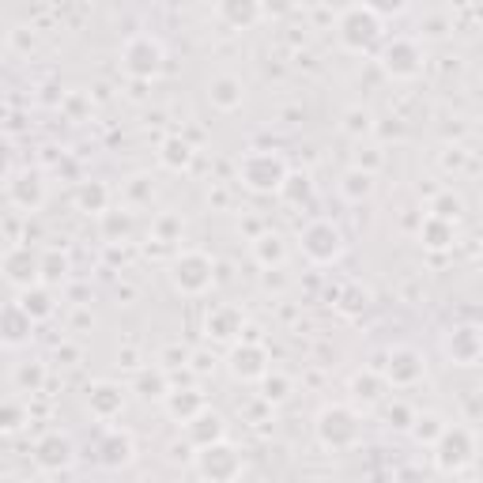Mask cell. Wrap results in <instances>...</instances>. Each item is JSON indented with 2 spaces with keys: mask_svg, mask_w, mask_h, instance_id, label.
<instances>
[{
  "mask_svg": "<svg viewBox=\"0 0 483 483\" xmlns=\"http://www.w3.org/2000/svg\"><path fill=\"white\" fill-rule=\"evenodd\" d=\"M314 430L325 450H352L362 438V416L352 404H329V408H321Z\"/></svg>",
  "mask_w": 483,
  "mask_h": 483,
  "instance_id": "obj_1",
  "label": "cell"
},
{
  "mask_svg": "<svg viewBox=\"0 0 483 483\" xmlns=\"http://www.w3.org/2000/svg\"><path fill=\"white\" fill-rule=\"evenodd\" d=\"M238 182L253 193H280L287 182V163L275 151H246L238 159Z\"/></svg>",
  "mask_w": 483,
  "mask_h": 483,
  "instance_id": "obj_2",
  "label": "cell"
},
{
  "mask_svg": "<svg viewBox=\"0 0 483 483\" xmlns=\"http://www.w3.org/2000/svg\"><path fill=\"white\" fill-rule=\"evenodd\" d=\"M170 280H174L182 295H204V291L216 284V261L200 250H185L174 257V265H170Z\"/></svg>",
  "mask_w": 483,
  "mask_h": 483,
  "instance_id": "obj_3",
  "label": "cell"
},
{
  "mask_svg": "<svg viewBox=\"0 0 483 483\" xmlns=\"http://www.w3.org/2000/svg\"><path fill=\"white\" fill-rule=\"evenodd\" d=\"M377 38H382V15H377V8L355 4L340 15V42L348 49H355V54L377 46Z\"/></svg>",
  "mask_w": 483,
  "mask_h": 483,
  "instance_id": "obj_4",
  "label": "cell"
},
{
  "mask_svg": "<svg viewBox=\"0 0 483 483\" xmlns=\"http://www.w3.org/2000/svg\"><path fill=\"white\" fill-rule=\"evenodd\" d=\"M197 472L204 483H234L242 476V450L231 442H212L197 450Z\"/></svg>",
  "mask_w": 483,
  "mask_h": 483,
  "instance_id": "obj_5",
  "label": "cell"
},
{
  "mask_svg": "<svg viewBox=\"0 0 483 483\" xmlns=\"http://www.w3.org/2000/svg\"><path fill=\"white\" fill-rule=\"evenodd\" d=\"M302 253L309 257L314 265H333L336 257L343 253V231L336 227L333 219H314V223H306L302 234Z\"/></svg>",
  "mask_w": 483,
  "mask_h": 483,
  "instance_id": "obj_6",
  "label": "cell"
},
{
  "mask_svg": "<svg viewBox=\"0 0 483 483\" xmlns=\"http://www.w3.org/2000/svg\"><path fill=\"white\" fill-rule=\"evenodd\" d=\"M163 57H166L163 46H159V38H151V34H132V38L121 46V68L136 80H151L163 68Z\"/></svg>",
  "mask_w": 483,
  "mask_h": 483,
  "instance_id": "obj_7",
  "label": "cell"
},
{
  "mask_svg": "<svg viewBox=\"0 0 483 483\" xmlns=\"http://www.w3.org/2000/svg\"><path fill=\"white\" fill-rule=\"evenodd\" d=\"M472 453H476V442H472V430L464 427H445L435 442V464L442 472H461L472 461Z\"/></svg>",
  "mask_w": 483,
  "mask_h": 483,
  "instance_id": "obj_8",
  "label": "cell"
},
{
  "mask_svg": "<svg viewBox=\"0 0 483 483\" xmlns=\"http://www.w3.org/2000/svg\"><path fill=\"white\" fill-rule=\"evenodd\" d=\"M382 68L396 80H411L423 68V49L416 38H393L382 46Z\"/></svg>",
  "mask_w": 483,
  "mask_h": 483,
  "instance_id": "obj_9",
  "label": "cell"
},
{
  "mask_svg": "<svg viewBox=\"0 0 483 483\" xmlns=\"http://www.w3.org/2000/svg\"><path fill=\"white\" fill-rule=\"evenodd\" d=\"M227 367H231V374L238 377V382H261V377L268 374V352L261 348V343L242 340V343L231 348Z\"/></svg>",
  "mask_w": 483,
  "mask_h": 483,
  "instance_id": "obj_10",
  "label": "cell"
},
{
  "mask_svg": "<svg viewBox=\"0 0 483 483\" xmlns=\"http://www.w3.org/2000/svg\"><path fill=\"white\" fill-rule=\"evenodd\" d=\"M423 370H427V362H423V355L416 348H393L389 359H386V374L382 377L389 386H416L423 377Z\"/></svg>",
  "mask_w": 483,
  "mask_h": 483,
  "instance_id": "obj_11",
  "label": "cell"
},
{
  "mask_svg": "<svg viewBox=\"0 0 483 483\" xmlns=\"http://www.w3.org/2000/svg\"><path fill=\"white\" fill-rule=\"evenodd\" d=\"M8 200L15 204V208H23V212H38L42 204H46V182H42V174H34V170H20V174H12Z\"/></svg>",
  "mask_w": 483,
  "mask_h": 483,
  "instance_id": "obj_12",
  "label": "cell"
},
{
  "mask_svg": "<svg viewBox=\"0 0 483 483\" xmlns=\"http://www.w3.org/2000/svg\"><path fill=\"white\" fill-rule=\"evenodd\" d=\"M445 355H450L457 367H476L483 355V336L476 325H457V329L445 336Z\"/></svg>",
  "mask_w": 483,
  "mask_h": 483,
  "instance_id": "obj_13",
  "label": "cell"
},
{
  "mask_svg": "<svg viewBox=\"0 0 483 483\" xmlns=\"http://www.w3.org/2000/svg\"><path fill=\"white\" fill-rule=\"evenodd\" d=\"M34 461L42 464V469H49V472H61V469H68L72 464V442H68L64 435H42L38 438V445H34Z\"/></svg>",
  "mask_w": 483,
  "mask_h": 483,
  "instance_id": "obj_14",
  "label": "cell"
},
{
  "mask_svg": "<svg viewBox=\"0 0 483 483\" xmlns=\"http://www.w3.org/2000/svg\"><path fill=\"white\" fill-rule=\"evenodd\" d=\"M223 430H227V423H223L219 411L204 408V411H197V416L185 423V438L193 442L197 450H204V445H212V442H223Z\"/></svg>",
  "mask_w": 483,
  "mask_h": 483,
  "instance_id": "obj_15",
  "label": "cell"
},
{
  "mask_svg": "<svg viewBox=\"0 0 483 483\" xmlns=\"http://www.w3.org/2000/svg\"><path fill=\"white\" fill-rule=\"evenodd\" d=\"M30 329H34V321L20 309V302L0 306V343H8V348H20V343L30 340Z\"/></svg>",
  "mask_w": 483,
  "mask_h": 483,
  "instance_id": "obj_16",
  "label": "cell"
},
{
  "mask_svg": "<svg viewBox=\"0 0 483 483\" xmlns=\"http://www.w3.org/2000/svg\"><path fill=\"white\" fill-rule=\"evenodd\" d=\"M0 268H4L8 280L20 284L23 291L38 284V257L30 253V246H15V250L4 257V265H0Z\"/></svg>",
  "mask_w": 483,
  "mask_h": 483,
  "instance_id": "obj_17",
  "label": "cell"
},
{
  "mask_svg": "<svg viewBox=\"0 0 483 483\" xmlns=\"http://www.w3.org/2000/svg\"><path fill=\"white\" fill-rule=\"evenodd\" d=\"M88 408L95 419H114V416H121V408H125V393L114 382H98L88 389Z\"/></svg>",
  "mask_w": 483,
  "mask_h": 483,
  "instance_id": "obj_18",
  "label": "cell"
},
{
  "mask_svg": "<svg viewBox=\"0 0 483 483\" xmlns=\"http://www.w3.org/2000/svg\"><path fill=\"white\" fill-rule=\"evenodd\" d=\"M208 340H234L242 336V309L238 306H212L208 321H204Z\"/></svg>",
  "mask_w": 483,
  "mask_h": 483,
  "instance_id": "obj_19",
  "label": "cell"
},
{
  "mask_svg": "<svg viewBox=\"0 0 483 483\" xmlns=\"http://www.w3.org/2000/svg\"><path fill=\"white\" fill-rule=\"evenodd\" d=\"M98 461L106 464V469H121V464L132 461V438L125 430H106V435L98 438Z\"/></svg>",
  "mask_w": 483,
  "mask_h": 483,
  "instance_id": "obj_20",
  "label": "cell"
},
{
  "mask_svg": "<svg viewBox=\"0 0 483 483\" xmlns=\"http://www.w3.org/2000/svg\"><path fill=\"white\" fill-rule=\"evenodd\" d=\"M163 404L170 411V419H178V423H189L197 416V411H204V393L200 389H170L163 396Z\"/></svg>",
  "mask_w": 483,
  "mask_h": 483,
  "instance_id": "obj_21",
  "label": "cell"
},
{
  "mask_svg": "<svg viewBox=\"0 0 483 483\" xmlns=\"http://www.w3.org/2000/svg\"><path fill=\"white\" fill-rule=\"evenodd\" d=\"M242 80H234V76H216L212 83H208V102L216 110H223V114H231V110H238L242 106Z\"/></svg>",
  "mask_w": 483,
  "mask_h": 483,
  "instance_id": "obj_22",
  "label": "cell"
},
{
  "mask_svg": "<svg viewBox=\"0 0 483 483\" xmlns=\"http://www.w3.org/2000/svg\"><path fill=\"white\" fill-rule=\"evenodd\" d=\"M253 257H257V265H261V268H280L284 257H287V242L275 231L257 234L253 238Z\"/></svg>",
  "mask_w": 483,
  "mask_h": 483,
  "instance_id": "obj_23",
  "label": "cell"
},
{
  "mask_svg": "<svg viewBox=\"0 0 483 483\" xmlns=\"http://www.w3.org/2000/svg\"><path fill=\"white\" fill-rule=\"evenodd\" d=\"M352 396L355 404H377L386 396V377L374 374V370H362L352 377Z\"/></svg>",
  "mask_w": 483,
  "mask_h": 483,
  "instance_id": "obj_24",
  "label": "cell"
},
{
  "mask_svg": "<svg viewBox=\"0 0 483 483\" xmlns=\"http://www.w3.org/2000/svg\"><path fill=\"white\" fill-rule=\"evenodd\" d=\"M419 242H423L427 250H450V246H453V223L427 216V219L419 223Z\"/></svg>",
  "mask_w": 483,
  "mask_h": 483,
  "instance_id": "obj_25",
  "label": "cell"
},
{
  "mask_svg": "<svg viewBox=\"0 0 483 483\" xmlns=\"http://www.w3.org/2000/svg\"><path fill=\"white\" fill-rule=\"evenodd\" d=\"M340 193H343V200H352V204H359V200H367L370 193H374V174L370 170H348V174L340 178Z\"/></svg>",
  "mask_w": 483,
  "mask_h": 483,
  "instance_id": "obj_26",
  "label": "cell"
},
{
  "mask_svg": "<svg viewBox=\"0 0 483 483\" xmlns=\"http://www.w3.org/2000/svg\"><path fill=\"white\" fill-rule=\"evenodd\" d=\"M20 309H23L30 321H42V318L54 314V299H49V291H46V287L34 284V287H27L23 295H20Z\"/></svg>",
  "mask_w": 483,
  "mask_h": 483,
  "instance_id": "obj_27",
  "label": "cell"
},
{
  "mask_svg": "<svg viewBox=\"0 0 483 483\" xmlns=\"http://www.w3.org/2000/svg\"><path fill=\"white\" fill-rule=\"evenodd\" d=\"M76 200H80V208L83 212H95V216H102L110 208V189L102 185V182H80V193H76Z\"/></svg>",
  "mask_w": 483,
  "mask_h": 483,
  "instance_id": "obj_28",
  "label": "cell"
},
{
  "mask_svg": "<svg viewBox=\"0 0 483 483\" xmlns=\"http://www.w3.org/2000/svg\"><path fill=\"white\" fill-rule=\"evenodd\" d=\"M159 159L170 170H185L189 163H193V148H189V140H182V136H166L163 148H159Z\"/></svg>",
  "mask_w": 483,
  "mask_h": 483,
  "instance_id": "obj_29",
  "label": "cell"
},
{
  "mask_svg": "<svg viewBox=\"0 0 483 483\" xmlns=\"http://www.w3.org/2000/svg\"><path fill=\"white\" fill-rule=\"evenodd\" d=\"M219 15H223V20H227L231 27H250V23L261 20V8L250 4V0H223Z\"/></svg>",
  "mask_w": 483,
  "mask_h": 483,
  "instance_id": "obj_30",
  "label": "cell"
},
{
  "mask_svg": "<svg viewBox=\"0 0 483 483\" xmlns=\"http://www.w3.org/2000/svg\"><path fill=\"white\" fill-rule=\"evenodd\" d=\"M151 242H163V246H174L182 242V216L174 212H159L151 219Z\"/></svg>",
  "mask_w": 483,
  "mask_h": 483,
  "instance_id": "obj_31",
  "label": "cell"
},
{
  "mask_svg": "<svg viewBox=\"0 0 483 483\" xmlns=\"http://www.w3.org/2000/svg\"><path fill=\"white\" fill-rule=\"evenodd\" d=\"M64 275H68V257L61 250H46L38 257V280L42 284H61Z\"/></svg>",
  "mask_w": 483,
  "mask_h": 483,
  "instance_id": "obj_32",
  "label": "cell"
},
{
  "mask_svg": "<svg viewBox=\"0 0 483 483\" xmlns=\"http://www.w3.org/2000/svg\"><path fill=\"white\" fill-rule=\"evenodd\" d=\"M408 430H411V438H416V442H427V445H435V442H438V435L445 430V423L435 416V411H427V416H411Z\"/></svg>",
  "mask_w": 483,
  "mask_h": 483,
  "instance_id": "obj_33",
  "label": "cell"
},
{
  "mask_svg": "<svg viewBox=\"0 0 483 483\" xmlns=\"http://www.w3.org/2000/svg\"><path fill=\"white\" fill-rule=\"evenodd\" d=\"M15 386L38 393L46 386V367L42 362H20V367H15Z\"/></svg>",
  "mask_w": 483,
  "mask_h": 483,
  "instance_id": "obj_34",
  "label": "cell"
},
{
  "mask_svg": "<svg viewBox=\"0 0 483 483\" xmlns=\"http://www.w3.org/2000/svg\"><path fill=\"white\" fill-rule=\"evenodd\" d=\"M136 393H140V396H166L170 393L166 374L163 370H144L140 377H136Z\"/></svg>",
  "mask_w": 483,
  "mask_h": 483,
  "instance_id": "obj_35",
  "label": "cell"
},
{
  "mask_svg": "<svg viewBox=\"0 0 483 483\" xmlns=\"http://www.w3.org/2000/svg\"><path fill=\"white\" fill-rule=\"evenodd\" d=\"M370 129H374V117H370V110L352 106L348 114H343V132H348V136H367Z\"/></svg>",
  "mask_w": 483,
  "mask_h": 483,
  "instance_id": "obj_36",
  "label": "cell"
},
{
  "mask_svg": "<svg viewBox=\"0 0 483 483\" xmlns=\"http://www.w3.org/2000/svg\"><path fill=\"white\" fill-rule=\"evenodd\" d=\"M102 231H106V238H110V242L129 238V231H132L129 212H102Z\"/></svg>",
  "mask_w": 483,
  "mask_h": 483,
  "instance_id": "obj_37",
  "label": "cell"
},
{
  "mask_svg": "<svg viewBox=\"0 0 483 483\" xmlns=\"http://www.w3.org/2000/svg\"><path fill=\"white\" fill-rule=\"evenodd\" d=\"M461 208H464L461 197H453V193H438L435 204H430V216H435V219H445V223H453V219L461 216Z\"/></svg>",
  "mask_w": 483,
  "mask_h": 483,
  "instance_id": "obj_38",
  "label": "cell"
},
{
  "mask_svg": "<svg viewBox=\"0 0 483 483\" xmlns=\"http://www.w3.org/2000/svg\"><path fill=\"white\" fill-rule=\"evenodd\" d=\"M261 382H265V396H268V401H284L287 389H291V382H287V377H280V374H265Z\"/></svg>",
  "mask_w": 483,
  "mask_h": 483,
  "instance_id": "obj_39",
  "label": "cell"
},
{
  "mask_svg": "<svg viewBox=\"0 0 483 483\" xmlns=\"http://www.w3.org/2000/svg\"><path fill=\"white\" fill-rule=\"evenodd\" d=\"M125 197H129V204H148L151 200V182L148 178H132L129 189H125Z\"/></svg>",
  "mask_w": 483,
  "mask_h": 483,
  "instance_id": "obj_40",
  "label": "cell"
},
{
  "mask_svg": "<svg viewBox=\"0 0 483 483\" xmlns=\"http://www.w3.org/2000/svg\"><path fill=\"white\" fill-rule=\"evenodd\" d=\"M280 193H287L291 200H299V197H306V193H309V185H306V178H299V174H287V182H284Z\"/></svg>",
  "mask_w": 483,
  "mask_h": 483,
  "instance_id": "obj_41",
  "label": "cell"
},
{
  "mask_svg": "<svg viewBox=\"0 0 483 483\" xmlns=\"http://www.w3.org/2000/svg\"><path fill=\"white\" fill-rule=\"evenodd\" d=\"M386 416H389L393 427H408V423H411V408H408V404H389Z\"/></svg>",
  "mask_w": 483,
  "mask_h": 483,
  "instance_id": "obj_42",
  "label": "cell"
},
{
  "mask_svg": "<svg viewBox=\"0 0 483 483\" xmlns=\"http://www.w3.org/2000/svg\"><path fill=\"white\" fill-rule=\"evenodd\" d=\"M20 419H23V408H0V427H20Z\"/></svg>",
  "mask_w": 483,
  "mask_h": 483,
  "instance_id": "obj_43",
  "label": "cell"
},
{
  "mask_svg": "<svg viewBox=\"0 0 483 483\" xmlns=\"http://www.w3.org/2000/svg\"><path fill=\"white\" fill-rule=\"evenodd\" d=\"M193 367H197V370H208L212 359H208V355H193Z\"/></svg>",
  "mask_w": 483,
  "mask_h": 483,
  "instance_id": "obj_44",
  "label": "cell"
},
{
  "mask_svg": "<svg viewBox=\"0 0 483 483\" xmlns=\"http://www.w3.org/2000/svg\"><path fill=\"white\" fill-rule=\"evenodd\" d=\"M8 159H12V155H8V144H0V174L8 170Z\"/></svg>",
  "mask_w": 483,
  "mask_h": 483,
  "instance_id": "obj_45",
  "label": "cell"
},
{
  "mask_svg": "<svg viewBox=\"0 0 483 483\" xmlns=\"http://www.w3.org/2000/svg\"><path fill=\"white\" fill-rule=\"evenodd\" d=\"M0 483H15V479H0Z\"/></svg>",
  "mask_w": 483,
  "mask_h": 483,
  "instance_id": "obj_46",
  "label": "cell"
}]
</instances>
